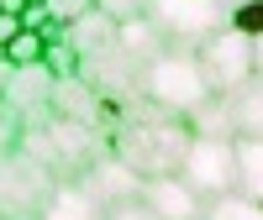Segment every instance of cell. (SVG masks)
<instances>
[{"instance_id": "1", "label": "cell", "mask_w": 263, "mask_h": 220, "mask_svg": "<svg viewBox=\"0 0 263 220\" xmlns=\"http://www.w3.org/2000/svg\"><path fill=\"white\" fill-rule=\"evenodd\" d=\"M190 137H195V131L184 121H174V116H163L158 105L142 100V110H126V121L111 131V152L147 184V179H168V173L184 168Z\"/></svg>"}, {"instance_id": "2", "label": "cell", "mask_w": 263, "mask_h": 220, "mask_svg": "<svg viewBox=\"0 0 263 220\" xmlns=\"http://www.w3.org/2000/svg\"><path fill=\"white\" fill-rule=\"evenodd\" d=\"M21 152L37 158L58 184H69V179H84V168L111 152V137H100V126H90V121L48 116V121L21 131Z\"/></svg>"}, {"instance_id": "3", "label": "cell", "mask_w": 263, "mask_h": 220, "mask_svg": "<svg viewBox=\"0 0 263 220\" xmlns=\"http://www.w3.org/2000/svg\"><path fill=\"white\" fill-rule=\"evenodd\" d=\"M142 100L158 105L163 116H174V121H190L195 110L211 100V79L200 69V53L163 48L158 58L147 63V74H142Z\"/></svg>"}, {"instance_id": "4", "label": "cell", "mask_w": 263, "mask_h": 220, "mask_svg": "<svg viewBox=\"0 0 263 220\" xmlns=\"http://www.w3.org/2000/svg\"><path fill=\"white\" fill-rule=\"evenodd\" d=\"M227 16L232 11L221 0H147V21L158 27V37L184 53H200L211 37H221Z\"/></svg>"}, {"instance_id": "5", "label": "cell", "mask_w": 263, "mask_h": 220, "mask_svg": "<svg viewBox=\"0 0 263 220\" xmlns=\"http://www.w3.org/2000/svg\"><path fill=\"white\" fill-rule=\"evenodd\" d=\"M58 179L27 152H0V220H37L48 210Z\"/></svg>"}, {"instance_id": "6", "label": "cell", "mask_w": 263, "mask_h": 220, "mask_svg": "<svg viewBox=\"0 0 263 220\" xmlns=\"http://www.w3.org/2000/svg\"><path fill=\"white\" fill-rule=\"evenodd\" d=\"M179 179L205 205L221 200V194H237V137H190Z\"/></svg>"}, {"instance_id": "7", "label": "cell", "mask_w": 263, "mask_h": 220, "mask_svg": "<svg viewBox=\"0 0 263 220\" xmlns=\"http://www.w3.org/2000/svg\"><path fill=\"white\" fill-rule=\"evenodd\" d=\"M200 69H205V79H211V95L232 100L237 90H248V84L258 79V53H253L248 37H237V32L227 27L221 37H211L205 48H200Z\"/></svg>"}, {"instance_id": "8", "label": "cell", "mask_w": 263, "mask_h": 220, "mask_svg": "<svg viewBox=\"0 0 263 220\" xmlns=\"http://www.w3.org/2000/svg\"><path fill=\"white\" fill-rule=\"evenodd\" d=\"M142 74H147V63L126 58L121 48H105V53H95V58H84V63H79V79L90 84L100 100H111V105H132V100H142Z\"/></svg>"}, {"instance_id": "9", "label": "cell", "mask_w": 263, "mask_h": 220, "mask_svg": "<svg viewBox=\"0 0 263 220\" xmlns=\"http://www.w3.org/2000/svg\"><path fill=\"white\" fill-rule=\"evenodd\" d=\"M53 84H58V74L48 69V63H27V69L11 74V84H6L0 100H6L27 126H37V121L53 116Z\"/></svg>"}, {"instance_id": "10", "label": "cell", "mask_w": 263, "mask_h": 220, "mask_svg": "<svg viewBox=\"0 0 263 220\" xmlns=\"http://www.w3.org/2000/svg\"><path fill=\"white\" fill-rule=\"evenodd\" d=\"M137 200L158 215V220H205V200L179 179V173H168V179H147Z\"/></svg>"}, {"instance_id": "11", "label": "cell", "mask_w": 263, "mask_h": 220, "mask_svg": "<svg viewBox=\"0 0 263 220\" xmlns=\"http://www.w3.org/2000/svg\"><path fill=\"white\" fill-rule=\"evenodd\" d=\"M79 184L90 189L105 210H111V205H126V200H137V194H142V179H137V173H132L121 158H116V152L95 158L90 168H84V179H79Z\"/></svg>"}, {"instance_id": "12", "label": "cell", "mask_w": 263, "mask_h": 220, "mask_svg": "<svg viewBox=\"0 0 263 220\" xmlns=\"http://www.w3.org/2000/svg\"><path fill=\"white\" fill-rule=\"evenodd\" d=\"M53 116H69V121H90V126H100V121H105V100H100L79 74H58V84H53Z\"/></svg>"}, {"instance_id": "13", "label": "cell", "mask_w": 263, "mask_h": 220, "mask_svg": "<svg viewBox=\"0 0 263 220\" xmlns=\"http://www.w3.org/2000/svg\"><path fill=\"white\" fill-rule=\"evenodd\" d=\"M63 48H69L79 63L95 58V53H105V48H116V21L100 16V11H84L79 21H69V27H63Z\"/></svg>"}, {"instance_id": "14", "label": "cell", "mask_w": 263, "mask_h": 220, "mask_svg": "<svg viewBox=\"0 0 263 220\" xmlns=\"http://www.w3.org/2000/svg\"><path fill=\"white\" fill-rule=\"evenodd\" d=\"M37 220H105V205H100L79 179H69V184H58V189H53L48 210H42Z\"/></svg>"}, {"instance_id": "15", "label": "cell", "mask_w": 263, "mask_h": 220, "mask_svg": "<svg viewBox=\"0 0 263 220\" xmlns=\"http://www.w3.org/2000/svg\"><path fill=\"white\" fill-rule=\"evenodd\" d=\"M237 194L263 205V137H237Z\"/></svg>"}, {"instance_id": "16", "label": "cell", "mask_w": 263, "mask_h": 220, "mask_svg": "<svg viewBox=\"0 0 263 220\" xmlns=\"http://www.w3.org/2000/svg\"><path fill=\"white\" fill-rule=\"evenodd\" d=\"M116 48H121L126 58H137V63H153V58L168 48V42H163L158 27L142 16V21H126V27H116Z\"/></svg>"}, {"instance_id": "17", "label": "cell", "mask_w": 263, "mask_h": 220, "mask_svg": "<svg viewBox=\"0 0 263 220\" xmlns=\"http://www.w3.org/2000/svg\"><path fill=\"white\" fill-rule=\"evenodd\" d=\"M232 126H237V137H263V79H253L248 90L232 95Z\"/></svg>"}, {"instance_id": "18", "label": "cell", "mask_w": 263, "mask_h": 220, "mask_svg": "<svg viewBox=\"0 0 263 220\" xmlns=\"http://www.w3.org/2000/svg\"><path fill=\"white\" fill-rule=\"evenodd\" d=\"M195 137H237V126H232V100H221V95H211L195 116L184 121Z\"/></svg>"}, {"instance_id": "19", "label": "cell", "mask_w": 263, "mask_h": 220, "mask_svg": "<svg viewBox=\"0 0 263 220\" xmlns=\"http://www.w3.org/2000/svg\"><path fill=\"white\" fill-rule=\"evenodd\" d=\"M205 220H263V205L248 194H221V200L205 205Z\"/></svg>"}, {"instance_id": "20", "label": "cell", "mask_w": 263, "mask_h": 220, "mask_svg": "<svg viewBox=\"0 0 263 220\" xmlns=\"http://www.w3.org/2000/svg\"><path fill=\"white\" fill-rule=\"evenodd\" d=\"M227 27L237 37H248V42H263V0H248V6H237L227 16Z\"/></svg>"}, {"instance_id": "21", "label": "cell", "mask_w": 263, "mask_h": 220, "mask_svg": "<svg viewBox=\"0 0 263 220\" xmlns=\"http://www.w3.org/2000/svg\"><path fill=\"white\" fill-rule=\"evenodd\" d=\"M42 53H48V42L27 27V32H21L11 48H6V63H11V69H27V63H42Z\"/></svg>"}, {"instance_id": "22", "label": "cell", "mask_w": 263, "mask_h": 220, "mask_svg": "<svg viewBox=\"0 0 263 220\" xmlns=\"http://www.w3.org/2000/svg\"><path fill=\"white\" fill-rule=\"evenodd\" d=\"M100 16H111L116 27H126V21H142L147 16V0H95Z\"/></svg>"}, {"instance_id": "23", "label": "cell", "mask_w": 263, "mask_h": 220, "mask_svg": "<svg viewBox=\"0 0 263 220\" xmlns=\"http://www.w3.org/2000/svg\"><path fill=\"white\" fill-rule=\"evenodd\" d=\"M21 131H27V121L0 100V152H16V147H21Z\"/></svg>"}, {"instance_id": "24", "label": "cell", "mask_w": 263, "mask_h": 220, "mask_svg": "<svg viewBox=\"0 0 263 220\" xmlns=\"http://www.w3.org/2000/svg\"><path fill=\"white\" fill-rule=\"evenodd\" d=\"M84 11H95V0H48V16L58 21V27H69V21H79Z\"/></svg>"}, {"instance_id": "25", "label": "cell", "mask_w": 263, "mask_h": 220, "mask_svg": "<svg viewBox=\"0 0 263 220\" xmlns=\"http://www.w3.org/2000/svg\"><path fill=\"white\" fill-rule=\"evenodd\" d=\"M105 220H158V215H153L142 200H126V205H111V210H105Z\"/></svg>"}, {"instance_id": "26", "label": "cell", "mask_w": 263, "mask_h": 220, "mask_svg": "<svg viewBox=\"0 0 263 220\" xmlns=\"http://www.w3.org/2000/svg\"><path fill=\"white\" fill-rule=\"evenodd\" d=\"M253 53H258V79H263V42H253Z\"/></svg>"}, {"instance_id": "27", "label": "cell", "mask_w": 263, "mask_h": 220, "mask_svg": "<svg viewBox=\"0 0 263 220\" xmlns=\"http://www.w3.org/2000/svg\"><path fill=\"white\" fill-rule=\"evenodd\" d=\"M221 6H227V11H237V6H248V0H221Z\"/></svg>"}]
</instances>
